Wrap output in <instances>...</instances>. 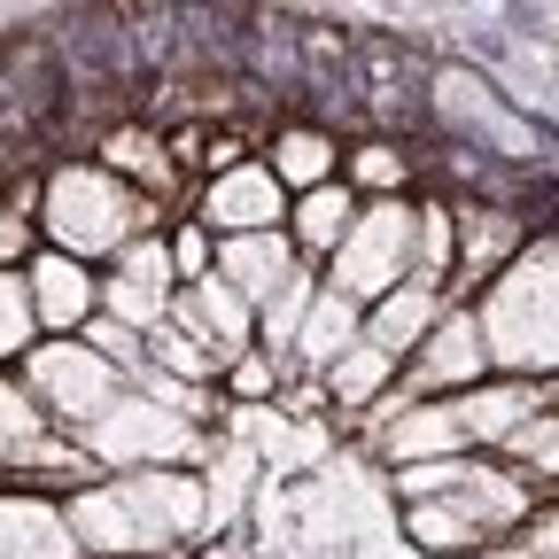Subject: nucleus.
Wrapping results in <instances>:
<instances>
[{"instance_id": "1", "label": "nucleus", "mask_w": 559, "mask_h": 559, "mask_svg": "<svg viewBox=\"0 0 559 559\" xmlns=\"http://www.w3.org/2000/svg\"><path fill=\"white\" fill-rule=\"evenodd\" d=\"M70 536L86 559H194L210 544V489L202 466L164 474H102L62 498Z\"/></svg>"}, {"instance_id": "2", "label": "nucleus", "mask_w": 559, "mask_h": 559, "mask_svg": "<svg viewBox=\"0 0 559 559\" xmlns=\"http://www.w3.org/2000/svg\"><path fill=\"white\" fill-rule=\"evenodd\" d=\"M389 481L404 506L396 513L404 544H419L428 559H474V551L521 544V528L536 513V489L506 459H443V466H412Z\"/></svg>"}, {"instance_id": "3", "label": "nucleus", "mask_w": 559, "mask_h": 559, "mask_svg": "<svg viewBox=\"0 0 559 559\" xmlns=\"http://www.w3.org/2000/svg\"><path fill=\"white\" fill-rule=\"evenodd\" d=\"M489 349V373L506 381H559V226H536L528 249L466 304Z\"/></svg>"}, {"instance_id": "4", "label": "nucleus", "mask_w": 559, "mask_h": 559, "mask_svg": "<svg viewBox=\"0 0 559 559\" xmlns=\"http://www.w3.org/2000/svg\"><path fill=\"white\" fill-rule=\"evenodd\" d=\"M164 234V210L124 187L109 164H55L39 171V249H62L79 264H117L132 241Z\"/></svg>"}, {"instance_id": "5", "label": "nucleus", "mask_w": 559, "mask_h": 559, "mask_svg": "<svg viewBox=\"0 0 559 559\" xmlns=\"http://www.w3.org/2000/svg\"><path fill=\"white\" fill-rule=\"evenodd\" d=\"M79 451L94 459V474H164V466H202L218 451V428H202L194 412H179L148 389H124V404H109L94 419Z\"/></svg>"}, {"instance_id": "6", "label": "nucleus", "mask_w": 559, "mask_h": 559, "mask_svg": "<svg viewBox=\"0 0 559 559\" xmlns=\"http://www.w3.org/2000/svg\"><path fill=\"white\" fill-rule=\"evenodd\" d=\"M16 381H24V396L47 412V428L70 436V443H79L109 404H124V389H132V373L109 366L86 334H55V342L39 334V342H32V358L16 366Z\"/></svg>"}, {"instance_id": "7", "label": "nucleus", "mask_w": 559, "mask_h": 559, "mask_svg": "<svg viewBox=\"0 0 559 559\" xmlns=\"http://www.w3.org/2000/svg\"><path fill=\"white\" fill-rule=\"evenodd\" d=\"M412 264H419V202L396 194V202H366L358 210V226H349V241L319 264V280L342 304L373 311L381 296H396L412 280Z\"/></svg>"}, {"instance_id": "8", "label": "nucleus", "mask_w": 559, "mask_h": 559, "mask_svg": "<svg viewBox=\"0 0 559 559\" xmlns=\"http://www.w3.org/2000/svg\"><path fill=\"white\" fill-rule=\"evenodd\" d=\"M102 481L94 459L47 428V412L24 396L16 373H0V489H39V498H70V489Z\"/></svg>"}, {"instance_id": "9", "label": "nucleus", "mask_w": 559, "mask_h": 559, "mask_svg": "<svg viewBox=\"0 0 559 559\" xmlns=\"http://www.w3.org/2000/svg\"><path fill=\"white\" fill-rule=\"evenodd\" d=\"M528 234H536V218L513 210V202H459L451 210V280H443V296L474 304L489 280L528 249Z\"/></svg>"}, {"instance_id": "10", "label": "nucleus", "mask_w": 559, "mask_h": 559, "mask_svg": "<svg viewBox=\"0 0 559 559\" xmlns=\"http://www.w3.org/2000/svg\"><path fill=\"white\" fill-rule=\"evenodd\" d=\"M187 218L210 234V241H241V234H288V187H280L264 171V156L218 171V179H202L194 210Z\"/></svg>"}, {"instance_id": "11", "label": "nucleus", "mask_w": 559, "mask_h": 559, "mask_svg": "<svg viewBox=\"0 0 559 559\" xmlns=\"http://www.w3.org/2000/svg\"><path fill=\"white\" fill-rule=\"evenodd\" d=\"M179 304V264H171V241L148 234L132 241L117 264H102V319L132 326V334H156Z\"/></svg>"}, {"instance_id": "12", "label": "nucleus", "mask_w": 559, "mask_h": 559, "mask_svg": "<svg viewBox=\"0 0 559 559\" xmlns=\"http://www.w3.org/2000/svg\"><path fill=\"white\" fill-rule=\"evenodd\" d=\"M171 326H179L194 349H210V366H218V373L257 349V304H249L241 288H226L218 272H210V280H187V288H179Z\"/></svg>"}, {"instance_id": "13", "label": "nucleus", "mask_w": 559, "mask_h": 559, "mask_svg": "<svg viewBox=\"0 0 559 559\" xmlns=\"http://www.w3.org/2000/svg\"><path fill=\"white\" fill-rule=\"evenodd\" d=\"M489 381V349H481V326L466 304L443 311V326L412 349V366L396 381V396H459V389H481Z\"/></svg>"}, {"instance_id": "14", "label": "nucleus", "mask_w": 559, "mask_h": 559, "mask_svg": "<svg viewBox=\"0 0 559 559\" xmlns=\"http://www.w3.org/2000/svg\"><path fill=\"white\" fill-rule=\"evenodd\" d=\"M24 296H32V319H39L47 342L55 334H86L102 319V272L79 264V257H62V249H39L24 264Z\"/></svg>"}, {"instance_id": "15", "label": "nucleus", "mask_w": 559, "mask_h": 559, "mask_svg": "<svg viewBox=\"0 0 559 559\" xmlns=\"http://www.w3.org/2000/svg\"><path fill=\"white\" fill-rule=\"evenodd\" d=\"M451 412H459V428H466V451L474 459H498L528 419L544 412V389L536 381H506V373H489L481 389H459L451 396Z\"/></svg>"}, {"instance_id": "16", "label": "nucleus", "mask_w": 559, "mask_h": 559, "mask_svg": "<svg viewBox=\"0 0 559 559\" xmlns=\"http://www.w3.org/2000/svg\"><path fill=\"white\" fill-rule=\"evenodd\" d=\"M0 559H86L79 536H70L62 498H39V489H0Z\"/></svg>"}, {"instance_id": "17", "label": "nucleus", "mask_w": 559, "mask_h": 559, "mask_svg": "<svg viewBox=\"0 0 559 559\" xmlns=\"http://www.w3.org/2000/svg\"><path fill=\"white\" fill-rule=\"evenodd\" d=\"M257 156H264V171L288 187V202L296 194H311V187H334L342 179V140L326 132V124H272V140H257Z\"/></svg>"}, {"instance_id": "18", "label": "nucleus", "mask_w": 559, "mask_h": 559, "mask_svg": "<svg viewBox=\"0 0 559 559\" xmlns=\"http://www.w3.org/2000/svg\"><path fill=\"white\" fill-rule=\"evenodd\" d=\"M443 311H451V296H443V288H428V280H404L396 296H381V304L366 311V342L381 349V358L412 366V349L443 326Z\"/></svg>"}, {"instance_id": "19", "label": "nucleus", "mask_w": 559, "mask_h": 559, "mask_svg": "<svg viewBox=\"0 0 559 559\" xmlns=\"http://www.w3.org/2000/svg\"><path fill=\"white\" fill-rule=\"evenodd\" d=\"M94 164H109L124 187H140L156 210L179 194V164H171V132H148V124H117V132H102V156Z\"/></svg>"}, {"instance_id": "20", "label": "nucleus", "mask_w": 559, "mask_h": 559, "mask_svg": "<svg viewBox=\"0 0 559 559\" xmlns=\"http://www.w3.org/2000/svg\"><path fill=\"white\" fill-rule=\"evenodd\" d=\"M296 272H304V257H296L288 234H241V241H218V280H226V288H241L249 304H272Z\"/></svg>"}, {"instance_id": "21", "label": "nucleus", "mask_w": 559, "mask_h": 559, "mask_svg": "<svg viewBox=\"0 0 559 559\" xmlns=\"http://www.w3.org/2000/svg\"><path fill=\"white\" fill-rule=\"evenodd\" d=\"M358 334H366V311L342 304L326 280H319V296H311V311H304V326L288 342V373H326L342 349H358Z\"/></svg>"}, {"instance_id": "22", "label": "nucleus", "mask_w": 559, "mask_h": 559, "mask_svg": "<svg viewBox=\"0 0 559 559\" xmlns=\"http://www.w3.org/2000/svg\"><path fill=\"white\" fill-rule=\"evenodd\" d=\"M358 210H366V202L349 194L342 179H334V187H311V194H296V202H288V241H296V257H304V264L319 272V264H326V257H334V249L349 241V226H358Z\"/></svg>"}, {"instance_id": "23", "label": "nucleus", "mask_w": 559, "mask_h": 559, "mask_svg": "<svg viewBox=\"0 0 559 559\" xmlns=\"http://www.w3.org/2000/svg\"><path fill=\"white\" fill-rule=\"evenodd\" d=\"M396 381H404V366H396V358H381L366 334H358V349H342V358L319 373L326 404H334V412H358V419H366V412H381V404L396 396Z\"/></svg>"}, {"instance_id": "24", "label": "nucleus", "mask_w": 559, "mask_h": 559, "mask_svg": "<svg viewBox=\"0 0 559 559\" xmlns=\"http://www.w3.org/2000/svg\"><path fill=\"white\" fill-rule=\"evenodd\" d=\"M342 187L358 202H396L412 187V156L396 140H358V148H342Z\"/></svg>"}, {"instance_id": "25", "label": "nucleus", "mask_w": 559, "mask_h": 559, "mask_svg": "<svg viewBox=\"0 0 559 559\" xmlns=\"http://www.w3.org/2000/svg\"><path fill=\"white\" fill-rule=\"evenodd\" d=\"M498 459H506V466H513V474L536 489V498H559V412L544 404V412L528 419V428H521V436H513Z\"/></svg>"}, {"instance_id": "26", "label": "nucleus", "mask_w": 559, "mask_h": 559, "mask_svg": "<svg viewBox=\"0 0 559 559\" xmlns=\"http://www.w3.org/2000/svg\"><path fill=\"white\" fill-rule=\"evenodd\" d=\"M39 342V319H32V296H24V272H0V373H16Z\"/></svg>"}, {"instance_id": "27", "label": "nucleus", "mask_w": 559, "mask_h": 559, "mask_svg": "<svg viewBox=\"0 0 559 559\" xmlns=\"http://www.w3.org/2000/svg\"><path fill=\"white\" fill-rule=\"evenodd\" d=\"M280 381H288V366L264 358V349H249V358H234V366L218 373V396H234V404H264V396H280Z\"/></svg>"}, {"instance_id": "28", "label": "nucleus", "mask_w": 559, "mask_h": 559, "mask_svg": "<svg viewBox=\"0 0 559 559\" xmlns=\"http://www.w3.org/2000/svg\"><path fill=\"white\" fill-rule=\"evenodd\" d=\"M171 264H179V288H187V280H210V272H218V241H210L194 218H171Z\"/></svg>"}, {"instance_id": "29", "label": "nucleus", "mask_w": 559, "mask_h": 559, "mask_svg": "<svg viewBox=\"0 0 559 559\" xmlns=\"http://www.w3.org/2000/svg\"><path fill=\"white\" fill-rule=\"evenodd\" d=\"M521 551L528 559H559V498H536V513L521 528Z\"/></svg>"}, {"instance_id": "30", "label": "nucleus", "mask_w": 559, "mask_h": 559, "mask_svg": "<svg viewBox=\"0 0 559 559\" xmlns=\"http://www.w3.org/2000/svg\"><path fill=\"white\" fill-rule=\"evenodd\" d=\"M202 559H249V551L241 544H218V551H202Z\"/></svg>"}]
</instances>
